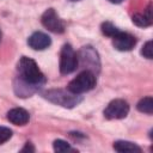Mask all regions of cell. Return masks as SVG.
I'll return each mask as SVG.
<instances>
[{"instance_id":"cell-1","label":"cell","mask_w":153,"mask_h":153,"mask_svg":"<svg viewBox=\"0 0 153 153\" xmlns=\"http://www.w3.org/2000/svg\"><path fill=\"white\" fill-rule=\"evenodd\" d=\"M17 71H18V76L20 79H23L32 85L42 87L47 82L44 74L39 69L36 61L32 60L31 57L22 56L17 63Z\"/></svg>"},{"instance_id":"cell-2","label":"cell","mask_w":153,"mask_h":153,"mask_svg":"<svg viewBox=\"0 0 153 153\" xmlns=\"http://www.w3.org/2000/svg\"><path fill=\"white\" fill-rule=\"evenodd\" d=\"M43 97L47 100L63 108H74L82 100L81 94H76L68 90H62V88L48 90L43 93Z\"/></svg>"},{"instance_id":"cell-3","label":"cell","mask_w":153,"mask_h":153,"mask_svg":"<svg viewBox=\"0 0 153 153\" xmlns=\"http://www.w3.org/2000/svg\"><path fill=\"white\" fill-rule=\"evenodd\" d=\"M96 84H97L96 74L92 73L91 71L85 69L69 81L67 90L76 94H82L85 92L93 90L96 87Z\"/></svg>"},{"instance_id":"cell-4","label":"cell","mask_w":153,"mask_h":153,"mask_svg":"<svg viewBox=\"0 0 153 153\" xmlns=\"http://www.w3.org/2000/svg\"><path fill=\"white\" fill-rule=\"evenodd\" d=\"M78 55V65H81V67L86 68V71H91L92 73H98L100 69V60L98 56V53L91 47L86 45L82 47Z\"/></svg>"},{"instance_id":"cell-5","label":"cell","mask_w":153,"mask_h":153,"mask_svg":"<svg viewBox=\"0 0 153 153\" xmlns=\"http://www.w3.org/2000/svg\"><path fill=\"white\" fill-rule=\"evenodd\" d=\"M78 55L73 47L68 43L63 44L60 51V72L61 74H71L78 68Z\"/></svg>"},{"instance_id":"cell-6","label":"cell","mask_w":153,"mask_h":153,"mask_svg":"<svg viewBox=\"0 0 153 153\" xmlns=\"http://www.w3.org/2000/svg\"><path fill=\"white\" fill-rule=\"evenodd\" d=\"M41 23L45 29L54 33H63L66 30L65 22L59 17L54 8H48L44 11L41 17Z\"/></svg>"},{"instance_id":"cell-7","label":"cell","mask_w":153,"mask_h":153,"mask_svg":"<svg viewBox=\"0 0 153 153\" xmlns=\"http://www.w3.org/2000/svg\"><path fill=\"white\" fill-rule=\"evenodd\" d=\"M129 114V104L124 99H114L104 109V117L106 120H121Z\"/></svg>"},{"instance_id":"cell-8","label":"cell","mask_w":153,"mask_h":153,"mask_svg":"<svg viewBox=\"0 0 153 153\" xmlns=\"http://www.w3.org/2000/svg\"><path fill=\"white\" fill-rule=\"evenodd\" d=\"M112 38V45L115 47V49L120 50V51H129L131 50L135 45H136V37L129 32H124V31H118Z\"/></svg>"},{"instance_id":"cell-9","label":"cell","mask_w":153,"mask_h":153,"mask_svg":"<svg viewBox=\"0 0 153 153\" xmlns=\"http://www.w3.org/2000/svg\"><path fill=\"white\" fill-rule=\"evenodd\" d=\"M13 88H14V92H16V94L18 97L26 98V97H31L41 87H38L36 85H32V84H30V82L20 79L19 76H17L14 79V82H13Z\"/></svg>"},{"instance_id":"cell-10","label":"cell","mask_w":153,"mask_h":153,"mask_svg":"<svg viewBox=\"0 0 153 153\" xmlns=\"http://www.w3.org/2000/svg\"><path fill=\"white\" fill-rule=\"evenodd\" d=\"M27 44L33 50H44L48 47H50L51 38L44 32L36 31L27 38Z\"/></svg>"},{"instance_id":"cell-11","label":"cell","mask_w":153,"mask_h":153,"mask_svg":"<svg viewBox=\"0 0 153 153\" xmlns=\"http://www.w3.org/2000/svg\"><path fill=\"white\" fill-rule=\"evenodd\" d=\"M7 120L14 126H25L30 121V115L23 108H13L7 112Z\"/></svg>"},{"instance_id":"cell-12","label":"cell","mask_w":153,"mask_h":153,"mask_svg":"<svg viewBox=\"0 0 153 153\" xmlns=\"http://www.w3.org/2000/svg\"><path fill=\"white\" fill-rule=\"evenodd\" d=\"M131 20H133V23L136 26H140V27H148V26H151L152 23H153V19H152V4L149 2L148 6L142 12L135 13L133 16Z\"/></svg>"},{"instance_id":"cell-13","label":"cell","mask_w":153,"mask_h":153,"mask_svg":"<svg viewBox=\"0 0 153 153\" xmlns=\"http://www.w3.org/2000/svg\"><path fill=\"white\" fill-rule=\"evenodd\" d=\"M114 149L116 152H129V153H134V152H137L140 153L141 152V147L137 146L136 143L134 142H130V141H124V140H118L116 142H114Z\"/></svg>"},{"instance_id":"cell-14","label":"cell","mask_w":153,"mask_h":153,"mask_svg":"<svg viewBox=\"0 0 153 153\" xmlns=\"http://www.w3.org/2000/svg\"><path fill=\"white\" fill-rule=\"evenodd\" d=\"M136 109L140 112L152 115V112H153V98L151 96H148V97H145V98L140 99L136 104Z\"/></svg>"},{"instance_id":"cell-15","label":"cell","mask_w":153,"mask_h":153,"mask_svg":"<svg viewBox=\"0 0 153 153\" xmlns=\"http://www.w3.org/2000/svg\"><path fill=\"white\" fill-rule=\"evenodd\" d=\"M100 30H102V33L108 37H114L120 31V29L117 26H115L111 22H104L100 26Z\"/></svg>"},{"instance_id":"cell-16","label":"cell","mask_w":153,"mask_h":153,"mask_svg":"<svg viewBox=\"0 0 153 153\" xmlns=\"http://www.w3.org/2000/svg\"><path fill=\"white\" fill-rule=\"evenodd\" d=\"M53 148L55 152H59V153H62V152H73L74 148L71 147V145L61 139H57L53 142Z\"/></svg>"},{"instance_id":"cell-17","label":"cell","mask_w":153,"mask_h":153,"mask_svg":"<svg viewBox=\"0 0 153 153\" xmlns=\"http://www.w3.org/2000/svg\"><path fill=\"white\" fill-rule=\"evenodd\" d=\"M141 55H142L143 57L148 59V60H151V59L153 57V48H152V41H147V42L143 44V47H142V49H141Z\"/></svg>"},{"instance_id":"cell-18","label":"cell","mask_w":153,"mask_h":153,"mask_svg":"<svg viewBox=\"0 0 153 153\" xmlns=\"http://www.w3.org/2000/svg\"><path fill=\"white\" fill-rule=\"evenodd\" d=\"M12 137V130L7 127H0V145L5 143Z\"/></svg>"},{"instance_id":"cell-19","label":"cell","mask_w":153,"mask_h":153,"mask_svg":"<svg viewBox=\"0 0 153 153\" xmlns=\"http://www.w3.org/2000/svg\"><path fill=\"white\" fill-rule=\"evenodd\" d=\"M20 151H22V152H35V147H33V145H32L31 142H26L25 146H24Z\"/></svg>"},{"instance_id":"cell-20","label":"cell","mask_w":153,"mask_h":153,"mask_svg":"<svg viewBox=\"0 0 153 153\" xmlns=\"http://www.w3.org/2000/svg\"><path fill=\"white\" fill-rule=\"evenodd\" d=\"M110 2H112V4H121L123 0H109Z\"/></svg>"},{"instance_id":"cell-21","label":"cell","mask_w":153,"mask_h":153,"mask_svg":"<svg viewBox=\"0 0 153 153\" xmlns=\"http://www.w3.org/2000/svg\"><path fill=\"white\" fill-rule=\"evenodd\" d=\"M0 42H1V31H0Z\"/></svg>"},{"instance_id":"cell-22","label":"cell","mask_w":153,"mask_h":153,"mask_svg":"<svg viewBox=\"0 0 153 153\" xmlns=\"http://www.w3.org/2000/svg\"><path fill=\"white\" fill-rule=\"evenodd\" d=\"M69 1H79V0H69Z\"/></svg>"}]
</instances>
